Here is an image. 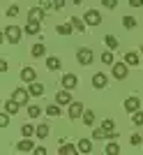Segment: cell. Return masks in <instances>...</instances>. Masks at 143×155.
<instances>
[{
	"mask_svg": "<svg viewBox=\"0 0 143 155\" xmlns=\"http://www.w3.org/2000/svg\"><path fill=\"white\" fill-rule=\"evenodd\" d=\"M21 37H23V30H21L19 26H7L5 28V39L9 44H19Z\"/></svg>",
	"mask_w": 143,
	"mask_h": 155,
	"instance_id": "1",
	"label": "cell"
},
{
	"mask_svg": "<svg viewBox=\"0 0 143 155\" xmlns=\"http://www.w3.org/2000/svg\"><path fill=\"white\" fill-rule=\"evenodd\" d=\"M76 60L81 65H90L92 60H95V56H92V49H88V46H81L76 51Z\"/></svg>",
	"mask_w": 143,
	"mask_h": 155,
	"instance_id": "2",
	"label": "cell"
},
{
	"mask_svg": "<svg viewBox=\"0 0 143 155\" xmlns=\"http://www.w3.org/2000/svg\"><path fill=\"white\" fill-rule=\"evenodd\" d=\"M127 67H129L127 63H113L111 74H113L116 79H120V81H122V79H127V74H129V70H127Z\"/></svg>",
	"mask_w": 143,
	"mask_h": 155,
	"instance_id": "3",
	"label": "cell"
},
{
	"mask_svg": "<svg viewBox=\"0 0 143 155\" xmlns=\"http://www.w3.org/2000/svg\"><path fill=\"white\" fill-rule=\"evenodd\" d=\"M83 21L88 26H99V23H102V14H99L97 9H88L85 16H83Z\"/></svg>",
	"mask_w": 143,
	"mask_h": 155,
	"instance_id": "4",
	"label": "cell"
},
{
	"mask_svg": "<svg viewBox=\"0 0 143 155\" xmlns=\"http://www.w3.org/2000/svg\"><path fill=\"white\" fill-rule=\"evenodd\" d=\"M138 109H141V100H138L136 95H132V97L125 100V111H127V114H134V111H138Z\"/></svg>",
	"mask_w": 143,
	"mask_h": 155,
	"instance_id": "5",
	"label": "cell"
},
{
	"mask_svg": "<svg viewBox=\"0 0 143 155\" xmlns=\"http://www.w3.org/2000/svg\"><path fill=\"white\" fill-rule=\"evenodd\" d=\"M83 104H81V102H69V111H67V114H69V118H72V120H76V118H81V116H83Z\"/></svg>",
	"mask_w": 143,
	"mask_h": 155,
	"instance_id": "6",
	"label": "cell"
},
{
	"mask_svg": "<svg viewBox=\"0 0 143 155\" xmlns=\"http://www.w3.org/2000/svg\"><path fill=\"white\" fill-rule=\"evenodd\" d=\"M28 97H30V91H26V88H16L12 95V100H16V102L23 107V104H28Z\"/></svg>",
	"mask_w": 143,
	"mask_h": 155,
	"instance_id": "7",
	"label": "cell"
},
{
	"mask_svg": "<svg viewBox=\"0 0 143 155\" xmlns=\"http://www.w3.org/2000/svg\"><path fill=\"white\" fill-rule=\"evenodd\" d=\"M76 86H78V77H76V74H65V77H62V88L74 91Z\"/></svg>",
	"mask_w": 143,
	"mask_h": 155,
	"instance_id": "8",
	"label": "cell"
},
{
	"mask_svg": "<svg viewBox=\"0 0 143 155\" xmlns=\"http://www.w3.org/2000/svg\"><path fill=\"white\" fill-rule=\"evenodd\" d=\"M21 79H23L26 84H33V81H37V72H35L33 67H23V70H21Z\"/></svg>",
	"mask_w": 143,
	"mask_h": 155,
	"instance_id": "9",
	"label": "cell"
},
{
	"mask_svg": "<svg viewBox=\"0 0 143 155\" xmlns=\"http://www.w3.org/2000/svg\"><path fill=\"white\" fill-rule=\"evenodd\" d=\"M106 84H109V79H106L104 72H97V74H92V86H95V88H104Z\"/></svg>",
	"mask_w": 143,
	"mask_h": 155,
	"instance_id": "10",
	"label": "cell"
},
{
	"mask_svg": "<svg viewBox=\"0 0 143 155\" xmlns=\"http://www.w3.org/2000/svg\"><path fill=\"white\" fill-rule=\"evenodd\" d=\"M16 150H19V153H30V150H35L33 141H30V137H26L23 141H19V146H16Z\"/></svg>",
	"mask_w": 143,
	"mask_h": 155,
	"instance_id": "11",
	"label": "cell"
},
{
	"mask_svg": "<svg viewBox=\"0 0 143 155\" xmlns=\"http://www.w3.org/2000/svg\"><path fill=\"white\" fill-rule=\"evenodd\" d=\"M28 19L30 21H42L44 19V7H33V9L28 12Z\"/></svg>",
	"mask_w": 143,
	"mask_h": 155,
	"instance_id": "12",
	"label": "cell"
},
{
	"mask_svg": "<svg viewBox=\"0 0 143 155\" xmlns=\"http://www.w3.org/2000/svg\"><path fill=\"white\" fill-rule=\"evenodd\" d=\"M39 30H42L39 21H30V19H28V23H26V32H28V35H39Z\"/></svg>",
	"mask_w": 143,
	"mask_h": 155,
	"instance_id": "13",
	"label": "cell"
},
{
	"mask_svg": "<svg viewBox=\"0 0 143 155\" xmlns=\"http://www.w3.org/2000/svg\"><path fill=\"white\" fill-rule=\"evenodd\" d=\"M76 146H78V153H85V155L92 153V141H90V139H81Z\"/></svg>",
	"mask_w": 143,
	"mask_h": 155,
	"instance_id": "14",
	"label": "cell"
},
{
	"mask_svg": "<svg viewBox=\"0 0 143 155\" xmlns=\"http://www.w3.org/2000/svg\"><path fill=\"white\" fill-rule=\"evenodd\" d=\"M28 91H30V95H33V97H42V95H44V86H42V84H37V81H33Z\"/></svg>",
	"mask_w": 143,
	"mask_h": 155,
	"instance_id": "15",
	"label": "cell"
},
{
	"mask_svg": "<svg viewBox=\"0 0 143 155\" xmlns=\"http://www.w3.org/2000/svg\"><path fill=\"white\" fill-rule=\"evenodd\" d=\"M56 102H58V104H69V102H72L69 91H67V88H65V91H60L58 95H56Z\"/></svg>",
	"mask_w": 143,
	"mask_h": 155,
	"instance_id": "16",
	"label": "cell"
},
{
	"mask_svg": "<svg viewBox=\"0 0 143 155\" xmlns=\"http://www.w3.org/2000/svg\"><path fill=\"white\" fill-rule=\"evenodd\" d=\"M69 23L74 26V30H78V32H83V30H85V26H88V23H85L83 19H78V16H72Z\"/></svg>",
	"mask_w": 143,
	"mask_h": 155,
	"instance_id": "17",
	"label": "cell"
},
{
	"mask_svg": "<svg viewBox=\"0 0 143 155\" xmlns=\"http://www.w3.org/2000/svg\"><path fill=\"white\" fill-rule=\"evenodd\" d=\"M58 153H60V155H74V153H78V146L65 143V146H60V148H58Z\"/></svg>",
	"mask_w": 143,
	"mask_h": 155,
	"instance_id": "18",
	"label": "cell"
},
{
	"mask_svg": "<svg viewBox=\"0 0 143 155\" xmlns=\"http://www.w3.org/2000/svg\"><path fill=\"white\" fill-rule=\"evenodd\" d=\"M60 58H56V56H51V58H46V67H49V70L51 72H56V70H60Z\"/></svg>",
	"mask_w": 143,
	"mask_h": 155,
	"instance_id": "19",
	"label": "cell"
},
{
	"mask_svg": "<svg viewBox=\"0 0 143 155\" xmlns=\"http://www.w3.org/2000/svg\"><path fill=\"white\" fill-rule=\"evenodd\" d=\"M19 107L21 104L16 102V100H7L5 102V111H9V114H19Z\"/></svg>",
	"mask_w": 143,
	"mask_h": 155,
	"instance_id": "20",
	"label": "cell"
},
{
	"mask_svg": "<svg viewBox=\"0 0 143 155\" xmlns=\"http://www.w3.org/2000/svg\"><path fill=\"white\" fill-rule=\"evenodd\" d=\"M125 63L129 65V67H136L138 65V56L134 51H129V53H125Z\"/></svg>",
	"mask_w": 143,
	"mask_h": 155,
	"instance_id": "21",
	"label": "cell"
},
{
	"mask_svg": "<svg viewBox=\"0 0 143 155\" xmlns=\"http://www.w3.org/2000/svg\"><path fill=\"white\" fill-rule=\"evenodd\" d=\"M44 53H46L44 44H35L33 49H30V56H33V58H42V56H44Z\"/></svg>",
	"mask_w": 143,
	"mask_h": 155,
	"instance_id": "22",
	"label": "cell"
},
{
	"mask_svg": "<svg viewBox=\"0 0 143 155\" xmlns=\"http://www.w3.org/2000/svg\"><path fill=\"white\" fill-rule=\"evenodd\" d=\"M21 134L23 137H33V134H37V127H35V125H21Z\"/></svg>",
	"mask_w": 143,
	"mask_h": 155,
	"instance_id": "23",
	"label": "cell"
},
{
	"mask_svg": "<svg viewBox=\"0 0 143 155\" xmlns=\"http://www.w3.org/2000/svg\"><path fill=\"white\" fill-rule=\"evenodd\" d=\"M46 114L53 116V118H58L60 116V104L58 102H56V104H49V107H46Z\"/></svg>",
	"mask_w": 143,
	"mask_h": 155,
	"instance_id": "24",
	"label": "cell"
},
{
	"mask_svg": "<svg viewBox=\"0 0 143 155\" xmlns=\"http://www.w3.org/2000/svg\"><path fill=\"white\" fill-rule=\"evenodd\" d=\"M92 139H109V132L104 127H97V130H92Z\"/></svg>",
	"mask_w": 143,
	"mask_h": 155,
	"instance_id": "25",
	"label": "cell"
},
{
	"mask_svg": "<svg viewBox=\"0 0 143 155\" xmlns=\"http://www.w3.org/2000/svg\"><path fill=\"white\" fill-rule=\"evenodd\" d=\"M104 42H106V46H109L111 51H113V49H118V37H113V35H106Z\"/></svg>",
	"mask_w": 143,
	"mask_h": 155,
	"instance_id": "26",
	"label": "cell"
},
{
	"mask_svg": "<svg viewBox=\"0 0 143 155\" xmlns=\"http://www.w3.org/2000/svg\"><path fill=\"white\" fill-rule=\"evenodd\" d=\"M37 137H39V139H46V137H49V125H46V123L37 125Z\"/></svg>",
	"mask_w": 143,
	"mask_h": 155,
	"instance_id": "27",
	"label": "cell"
},
{
	"mask_svg": "<svg viewBox=\"0 0 143 155\" xmlns=\"http://www.w3.org/2000/svg\"><path fill=\"white\" fill-rule=\"evenodd\" d=\"M120 153V146H118L116 141H109V146H106V155H118Z\"/></svg>",
	"mask_w": 143,
	"mask_h": 155,
	"instance_id": "28",
	"label": "cell"
},
{
	"mask_svg": "<svg viewBox=\"0 0 143 155\" xmlns=\"http://www.w3.org/2000/svg\"><path fill=\"white\" fill-rule=\"evenodd\" d=\"M56 30L60 32V35H72V30H74V26L72 23H62V26H58Z\"/></svg>",
	"mask_w": 143,
	"mask_h": 155,
	"instance_id": "29",
	"label": "cell"
},
{
	"mask_svg": "<svg viewBox=\"0 0 143 155\" xmlns=\"http://www.w3.org/2000/svg\"><path fill=\"white\" fill-rule=\"evenodd\" d=\"M39 114H42V107H37V104H30V107H28V116L30 118H37Z\"/></svg>",
	"mask_w": 143,
	"mask_h": 155,
	"instance_id": "30",
	"label": "cell"
},
{
	"mask_svg": "<svg viewBox=\"0 0 143 155\" xmlns=\"http://www.w3.org/2000/svg\"><path fill=\"white\" fill-rule=\"evenodd\" d=\"M132 120H134V125H143V111L141 109L134 111V114H132Z\"/></svg>",
	"mask_w": 143,
	"mask_h": 155,
	"instance_id": "31",
	"label": "cell"
},
{
	"mask_svg": "<svg viewBox=\"0 0 143 155\" xmlns=\"http://www.w3.org/2000/svg\"><path fill=\"white\" fill-rule=\"evenodd\" d=\"M102 63L104 65H113V51H111V49L106 53H102Z\"/></svg>",
	"mask_w": 143,
	"mask_h": 155,
	"instance_id": "32",
	"label": "cell"
},
{
	"mask_svg": "<svg viewBox=\"0 0 143 155\" xmlns=\"http://www.w3.org/2000/svg\"><path fill=\"white\" fill-rule=\"evenodd\" d=\"M122 26L125 28H136V19H134V16H125V19H122Z\"/></svg>",
	"mask_w": 143,
	"mask_h": 155,
	"instance_id": "33",
	"label": "cell"
},
{
	"mask_svg": "<svg viewBox=\"0 0 143 155\" xmlns=\"http://www.w3.org/2000/svg\"><path fill=\"white\" fill-rule=\"evenodd\" d=\"M83 123L85 125H92V123H95V114H92V111H83Z\"/></svg>",
	"mask_w": 143,
	"mask_h": 155,
	"instance_id": "34",
	"label": "cell"
},
{
	"mask_svg": "<svg viewBox=\"0 0 143 155\" xmlns=\"http://www.w3.org/2000/svg\"><path fill=\"white\" fill-rule=\"evenodd\" d=\"M9 116H12L9 111H2V114H0V125H2V127H7V125H9Z\"/></svg>",
	"mask_w": 143,
	"mask_h": 155,
	"instance_id": "35",
	"label": "cell"
},
{
	"mask_svg": "<svg viewBox=\"0 0 143 155\" xmlns=\"http://www.w3.org/2000/svg\"><path fill=\"white\" fill-rule=\"evenodd\" d=\"M7 16H9V19L19 16V5H12V7H9V9H7Z\"/></svg>",
	"mask_w": 143,
	"mask_h": 155,
	"instance_id": "36",
	"label": "cell"
},
{
	"mask_svg": "<svg viewBox=\"0 0 143 155\" xmlns=\"http://www.w3.org/2000/svg\"><path fill=\"white\" fill-rule=\"evenodd\" d=\"M102 5L109 7V9H116V7H118V0H102Z\"/></svg>",
	"mask_w": 143,
	"mask_h": 155,
	"instance_id": "37",
	"label": "cell"
},
{
	"mask_svg": "<svg viewBox=\"0 0 143 155\" xmlns=\"http://www.w3.org/2000/svg\"><path fill=\"white\" fill-rule=\"evenodd\" d=\"M129 141L134 143V146H138V143H143V139H141L138 134H132V137H129Z\"/></svg>",
	"mask_w": 143,
	"mask_h": 155,
	"instance_id": "38",
	"label": "cell"
},
{
	"mask_svg": "<svg viewBox=\"0 0 143 155\" xmlns=\"http://www.w3.org/2000/svg\"><path fill=\"white\" fill-rule=\"evenodd\" d=\"M53 7H56V9H62V7H65V0H53Z\"/></svg>",
	"mask_w": 143,
	"mask_h": 155,
	"instance_id": "39",
	"label": "cell"
},
{
	"mask_svg": "<svg viewBox=\"0 0 143 155\" xmlns=\"http://www.w3.org/2000/svg\"><path fill=\"white\" fill-rule=\"evenodd\" d=\"M33 153H35V155H46V148H44V146H37Z\"/></svg>",
	"mask_w": 143,
	"mask_h": 155,
	"instance_id": "40",
	"label": "cell"
},
{
	"mask_svg": "<svg viewBox=\"0 0 143 155\" xmlns=\"http://www.w3.org/2000/svg\"><path fill=\"white\" fill-rule=\"evenodd\" d=\"M51 5H53L51 0H39V7H44V9H46V7H51Z\"/></svg>",
	"mask_w": 143,
	"mask_h": 155,
	"instance_id": "41",
	"label": "cell"
},
{
	"mask_svg": "<svg viewBox=\"0 0 143 155\" xmlns=\"http://www.w3.org/2000/svg\"><path fill=\"white\" fill-rule=\"evenodd\" d=\"M132 7H143V0H129Z\"/></svg>",
	"mask_w": 143,
	"mask_h": 155,
	"instance_id": "42",
	"label": "cell"
},
{
	"mask_svg": "<svg viewBox=\"0 0 143 155\" xmlns=\"http://www.w3.org/2000/svg\"><path fill=\"white\" fill-rule=\"evenodd\" d=\"M7 67H9V63H7V60H0V70L7 72Z\"/></svg>",
	"mask_w": 143,
	"mask_h": 155,
	"instance_id": "43",
	"label": "cell"
},
{
	"mask_svg": "<svg viewBox=\"0 0 143 155\" xmlns=\"http://www.w3.org/2000/svg\"><path fill=\"white\" fill-rule=\"evenodd\" d=\"M81 2H83V0H74V5H81Z\"/></svg>",
	"mask_w": 143,
	"mask_h": 155,
	"instance_id": "44",
	"label": "cell"
},
{
	"mask_svg": "<svg viewBox=\"0 0 143 155\" xmlns=\"http://www.w3.org/2000/svg\"><path fill=\"white\" fill-rule=\"evenodd\" d=\"M141 53H143V46H141Z\"/></svg>",
	"mask_w": 143,
	"mask_h": 155,
	"instance_id": "45",
	"label": "cell"
}]
</instances>
